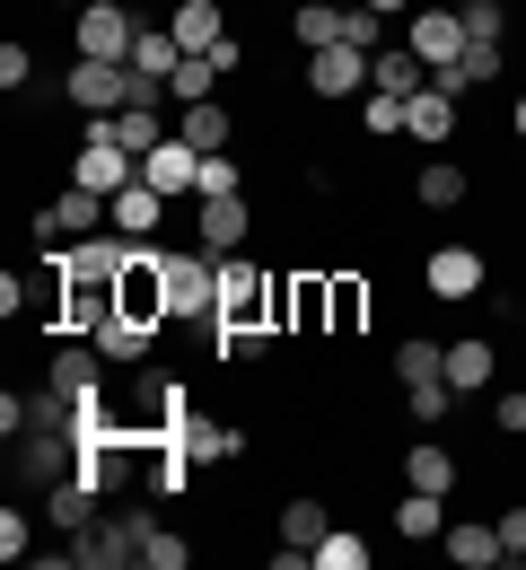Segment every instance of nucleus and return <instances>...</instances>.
Instances as JSON below:
<instances>
[{
	"label": "nucleus",
	"mask_w": 526,
	"mask_h": 570,
	"mask_svg": "<svg viewBox=\"0 0 526 570\" xmlns=\"http://www.w3.org/2000/svg\"><path fill=\"white\" fill-rule=\"evenodd\" d=\"M343 45H360V53H377V9H343Z\"/></svg>",
	"instance_id": "nucleus-42"
},
{
	"label": "nucleus",
	"mask_w": 526,
	"mask_h": 570,
	"mask_svg": "<svg viewBox=\"0 0 526 570\" xmlns=\"http://www.w3.org/2000/svg\"><path fill=\"white\" fill-rule=\"evenodd\" d=\"M150 544V518H88L71 535V570H132Z\"/></svg>",
	"instance_id": "nucleus-2"
},
{
	"label": "nucleus",
	"mask_w": 526,
	"mask_h": 570,
	"mask_svg": "<svg viewBox=\"0 0 526 570\" xmlns=\"http://www.w3.org/2000/svg\"><path fill=\"white\" fill-rule=\"evenodd\" d=\"M246 203H237V194H220V203H193V246H202V255H237V246H246Z\"/></svg>",
	"instance_id": "nucleus-11"
},
{
	"label": "nucleus",
	"mask_w": 526,
	"mask_h": 570,
	"mask_svg": "<svg viewBox=\"0 0 526 570\" xmlns=\"http://www.w3.org/2000/svg\"><path fill=\"white\" fill-rule=\"evenodd\" d=\"M290 36H299L307 53H325V45H343V9H325V0H299V18H290Z\"/></svg>",
	"instance_id": "nucleus-24"
},
{
	"label": "nucleus",
	"mask_w": 526,
	"mask_h": 570,
	"mask_svg": "<svg viewBox=\"0 0 526 570\" xmlns=\"http://www.w3.org/2000/svg\"><path fill=\"white\" fill-rule=\"evenodd\" d=\"M500 430H526V395H500V413H492Z\"/></svg>",
	"instance_id": "nucleus-44"
},
{
	"label": "nucleus",
	"mask_w": 526,
	"mask_h": 570,
	"mask_svg": "<svg viewBox=\"0 0 526 570\" xmlns=\"http://www.w3.org/2000/svg\"><path fill=\"white\" fill-rule=\"evenodd\" d=\"M404 132H421V141H448V132H456V97H448V88H421V97H404Z\"/></svg>",
	"instance_id": "nucleus-20"
},
{
	"label": "nucleus",
	"mask_w": 526,
	"mask_h": 570,
	"mask_svg": "<svg viewBox=\"0 0 526 570\" xmlns=\"http://www.w3.org/2000/svg\"><path fill=\"white\" fill-rule=\"evenodd\" d=\"M167 36L185 45V53H211L228 27H220V0H176V18H167Z\"/></svg>",
	"instance_id": "nucleus-17"
},
{
	"label": "nucleus",
	"mask_w": 526,
	"mask_h": 570,
	"mask_svg": "<svg viewBox=\"0 0 526 570\" xmlns=\"http://www.w3.org/2000/svg\"><path fill=\"white\" fill-rule=\"evenodd\" d=\"M413 194H421L430 212H456V203H465V167H448V158H430V167L413 176Z\"/></svg>",
	"instance_id": "nucleus-25"
},
{
	"label": "nucleus",
	"mask_w": 526,
	"mask_h": 570,
	"mask_svg": "<svg viewBox=\"0 0 526 570\" xmlns=\"http://www.w3.org/2000/svg\"><path fill=\"white\" fill-rule=\"evenodd\" d=\"M404 45H413L430 71H448V62H465V45H474V36H465V18H456L448 0H430V9H413V36H404Z\"/></svg>",
	"instance_id": "nucleus-7"
},
{
	"label": "nucleus",
	"mask_w": 526,
	"mask_h": 570,
	"mask_svg": "<svg viewBox=\"0 0 526 570\" xmlns=\"http://www.w3.org/2000/svg\"><path fill=\"white\" fill-rule=\"evenodd\" d=\"M132 36H141V18L123 0H79V53L88 62H132Z\"/></svg>",
	"instance_id": "nucleus-4"
},
{
	"label": "nucleus",
	"mask_w": 526,
	"mask_h": 570,
	"mask_svg": "<svg viewBox=\"0 0 526 570\" xmlns=\"http://www.w3.org/2000/svg\"><path fill=\"white\" fill-rule=\"evenodd\" d=\"M404 483H413V492H456V456L439 439H421V448L404 456Z\"/></svg>",
	"instance_id": "nucleus-22"
},
{
	"label": "nucleus",
	"mask_w": 526,
	"mask_h": 570,
	"mask_svg": "<svg viewBox=\"0 0 526 570\" xmlns=\"http://www.w3.org/2000/svg\"><path fill=\"white\" fill-rule=\"evenodd\" d=\"M193 149H228V106L220 97H202V106H185V124H176Z\"/></svg>",
	"instance_id": "nucleus-27"
},
{
	"label": "nucleus",
	"mask_w": 526,
	"mask_h": 570,
	"mask_svg": "<svg viewBox=\"0 0 526 570\" xmlns=\"http://www.w3.org/2000/svg\"><path fill=\"white\" fill-rule=\"evenodd\" d=\"M518 141H526V97H518Z\"/></svg>",
	"instance_id": "nucleus-46"
},
{
	"label": "nucleus",
	"mask_w": 526,
	"mask_h": 570,
	"mask_svg": "<svg viewBox=\"0 0 526 570\" xmlns=\"http://www.w3.org/2000/svg\"><path fill=\"white\" fill-rule=\"evenodd\" d=\"M492 527H500V553H509V562H526V500H509Z\"/></svg>",
	"instance_id": "nucleus-41"
},
{
	"label": "nucleus",
	"mask_w": 526,
	"mask_h": 570,
	"mask_svg": "<svg viewBox=\"0 0 526 570\" xmlns=\"http://www.w3.org/2000/svg\"><path fill=\"white\" fill-rule=\"evenodd\" d=\"M36 228H44V246L62 255V246H79V237H97V228H106V194H88V185H71V194H62L53 212L36 219Z\"/></svg>",
	"instance_id": "nucleus-9"
},
{
	"label": "nucleus",
	"mask_w": 526,
	"mask_h": 570,
	"mask_svg": "<svg viewBox=\"0 0 526 570\" xmlns=\"http://www.w3.org/2000/svg\"><path fill=\"white\" fill-rule=\"evenodd\" d=\"M307 88H316V97H351V88H369V53H360V45H325V53H307Z\"/></svg>",
	"instance_id": "nucleus-12"
},
{
	"label": "nucleus",
	"mask_w": 526,
	"mask_h": 570,
	"mask_svg": "<svg viewBox=\"0 0 526 570\" xmlns=\"http://www.w3.org/2000/svg\"><path fill=\"white\" fill-rule=\"evenodd\" d=\"M404 404H413V422H448L456 386H448V377H421V386H404Z\"/></svg>",
	"instance_id": "nucleus-34"
},
{
	"label": "nucleus",
	"mask_w": 526,
	"mask_h": 570,
	"mask_svg": "<svg viewBox=\"0 0 526 570\" xmlns=\"http://www.w3.org/2000/svg\"><path fill=\"white\" fill-rule=\"evenodd\" d=\"M132 176H141V158L115 141V124H106V115H88V141H79V158H71V185H88V194H106V203H115Z\"/></svg>",
	"instance_id": "nucleus-1"
},
{
	"label": "nucleus",
	"mask_w": 526,
	"mask_h": 570,
	"mask_svg": "<svg viewBox=\"0 0 526 570\" xmlns=\"http://www.w3.org/2000/svg\"><path fill=\"white\" fill-rule=\"evenodd\" d=\"M97 368H106L97 343H62V352L44 360V386H53L62 404H97Z\"/></svg>",
	"instance_id": "nucleus-10"
},
{
	"label": "nucleus",
	"mask_w": 526,
	"mask_h": 570,
	"mask_svg": "<svg viewBox=\"0 0 526 570\" xmlns=\"http://www.w3.org/2000/svg\"><path fill=\"white\" fill-rule=\"evenodd\" d=\"M456 18H465V36H474V45H500V27H509V18H500V0H465Z\"/></svg>",
	"instance_id": "nucleus-39"
},
{
	"label": "nucleus",
	"mask_w": 526,
	"mask_h": 570,
	"mask_svg": "<svg viewBox=\"0 0 526 570\" xmlns=\"http://www.w3.org/2000/svg\"><path fill=\"white\" fill-rule=\"evenodd\" d=\"M281 325H325V273H307L299 289L281 282Z\"/></svg>",
	"instance_id": "nucleus-31"
},
{
	"label": "nucleus",
	"mask_w": 526,
	"mask_h": 570,
	"mask_svg": "<svg viewBox=\"0 0 526 570\" xmlns=\"http://www.w3.org/2000/svg\"><path fill=\"white\" fill-rule=\"evenodd\" d=\"M325 527H334V518H325V500H316V492L281 500V544H290V553H316V544H325Z\"/></svg>",
	"instance_id": "nucleus-19"
},
{
	"label": "nucleus",
	"mask_w": 526,
	"mask_h": 570,
	"mask_svg": "<svg viewBox=\"0 0 526 570\" xmlns=\"http://www.w3.org/2000/svg\"><path fill=\"white\" fill-rule=\"evenodd\" d=\"M430 289H439V298H474V289H483V255H474V246H439V255H430Z\"/></svg>",
	"instance_id": "nucleus-16"
},
{
	"label": "nucleus",
	"mask_w": 526,
	"mask_h": 570,
	"mask_svg": "<svg viewBox=\"0 0 526 570\" xmlns=\"http://www.w3.org/2000/svg\"><path fill=\"white\" fill-rule=\"evenodd\" d=\"M106 124H115V141L132 149V158H150V149L167 141V132H158V106H123V115H106Z\"/></svg>",
	"instance_id": "nucleus-28"
},
{
	"label": "nucleus",
	"mask_w": 526,
	"mask_h": 570,
	"mask_svg": "<svg viewBox=\"0 0 526 570\" xmlns=\"http://www.w3.org/2000/svg\"><path fill=\"white\" fill-rule=\"evenodd\" d=\"M220 194H237V158H228V149H202V185H193V203H220Z\"/></svg>",
	"instance_id": "nucleus-36"
},
{
	"label": "nucleus",
	"mask_w": 526,
	"mask_h": 570,
	"mask_svg": "<svg viewBox=\"0 0 526 570\" xmlns=\"http://www.w3.org/2000/svg\"><path fill=\"white\" fill-rule=\"evenodd\" d=\"M360 9H377V18H395V9H413V0H360Z\"/></svg>",
	"instance_id": "nucleus-45"
},
{
	"label": "nucleus",
	"mask_w": 526,
	"mask_h": 570,
	"mask_svg": "<svg viewBox=\"0 0 526 570\" xmlns=\"http://www.w3.org/2000/svg\"><path fill=\"white\" fill-rule=\"evenodd\" d=\"M185 562H193V544H185L176 527H158V518H150V544H141V570H185Z\"/></svg>",
	"instance_id": "nucleus-33"
},
{
	"label": "nucleus",
	"mask_w": 526,
	"mask_h": 570,
	"mask_svg": "<svg viewBox=\"0 0 526 570\" xmlns=\"http://www.w3.org/2000/svg\"><path fill=\"white\" fill-rule=\"evenodd\" d=\"M448 386H456V395L492 386V343H448Z\"/></svg>",
	"instance_id": "nucleus-29"
},
{
	"label": "nucleus",
	"mask_w": 526,
	"mask_h": 570,
	"mask_svg": "<svg viewBox=\"0 0 526 570\" xmlns=\"http://www.w3.org/2000/svg\"><path fill=\"white\" fill-rule=\"evenodd\" d=\"M395 377H404V386H421V377H448V343H404V352H395Z\"/></svg>",
	"instance_id": "nucleus-32"
},
{
	"label": "nucleus",
	"mask_w": 526,
	"mask_h": 570,
	"mask_svg": "<svg viewBox=\"0 0 526 570\" xmlns=\"http://www.w3.org/2000/svg\"><path fill=\"white\" fill-rule=\"evenodd\" d=\"M386 132H404V97L369 88V141H386Z\"/></svg>",
	"instance_id": "nucleus-40"
},
{
	"label": "nucleus",
	"mask_w": 526,
	"mask_h": 570,
	"mask_svg": "<svg viewBox=\"0 0 526 570\" xmlns=\"http://www.w3.org/2000/svg\"><path fill=\"white\" fill-rule=\"evenodd\" d=\"M88 343H97L106 360H141V343H150V334H141V325H123V316H106V325H97Z\"/></svg>",
	"instance_id": "nucleus-35"
},
{
	"label": "nucleus",
	"mask_w": 526,
	"mask_h": 570,
	"mask_svg": "<svg viewBox=\"0 0 526 570\" xmlns=\"http://www.w3.org/2000/svg\"><path fill=\"white\" fill-rule=\"evenodd\" d=\"M220 62H211V53H185V62H176V79H167V97H185V106H202V97H211V88H220Z\"/></svg>",
	"instance_id": "nucleus-26"
},
{
	"label": "nucleus",
	"mask_w": 526,
	"mask_h": 570,
	"mask_svg": "<svg viewBox=\"0 0 526 570\" xmlns=\"http://www.w3.org/2000/svg\"><path fill=\"white\" fill-rule=\"evenodd\" d=\"M132 404L167 422V413H176V377H158V368H141V377H132Z\"/></svg>",
	"instance_id": "nucleus-38"
},
{
	"label": "nucleus",
	"mask_w": 526,
	"mask_h": 570,
	"mask_svg": "<svg viewBox=\"0 0 526 570\" xmlns=\"http://www.w3.org/2000/svg\"><path fill=\"white\" fill-rule=\"evenodd\" d=\"M0 562H36V527H27V509H0Z\"/></svg>",
	"instance_id": "nucleus-37"
},
{
	"label": "nucleus",
	"mask_w": 526,
	"mask_h": 570,
	"mask_svg": "<svg viewBox=\"0 0 526 570\" xmlns=\"http://www.w3.org/2000/svg\"><path fill=\"white\" fill-rule=\"evenodd\" d=\"M158 439H167L185 465H228V456H246V430L211 422V413H167V422H158Z\"/></svg>",
	"instance_id": "nucleus-3"
},
{
	"label": "nucleus",
	"mask_w": 526,
	"mask_h": 570,
	"mask_svg": "<svg viewBox=\"0 0 526 570\" xmlns=\"http://www.w3.org/2000/svg\"><path fill=\"white\" fill-rule=\"evenodd\" d=\"M369 88H386V97H421V88H430V62H421L413 45H377V53H369Z\"/></svg>",
	"instance_id": "nucleus-14"
},
{
	"label": "nucleus",
	"mask_w": 526,
	"mask_h": 570,
	"mask_svg": "<svg viewBox=\"0 0 526 570\" xmlns=\"http://www.w3.org/2000/svg\"><path fill=\"white\" fill-rule=\"evenodd\" d=\"M360 325H369L360 282H351V273H325V334H360Z\"/></svg>",
	"instance_id": "nucleus-21"
},
{
	"label": "nucleus",
	"mask_w": 526,
	"mask_h": 570,
	"mask_svg": "<svg viewBox=\"0 0 526 570\" xmlns=\"http://www.w3.org/2000/svg\"><path fill=\"white\" fill-rule=\"evenodd\" d=\"M97 474H62V483H44V527H62V535H79L88 518H97Z\"/></svg>",
	"instance_id": "nucleus-13"
},
{
	"label": "nucleus",
	"mask_w": 526,
	"mask_h": 570,
	"mask_svg": "<svg viewBox=\"0 0 526 570\" xmlns=\"http://www.w3.org/2000/svg\"><path fill=\"white\" fill-rule=\"evenodd\" d=\"M167 289H176V316H220V255L176 246L167 255Z\"/></svg>",
	"instance_id": "nucleus-5"
},
{
	"label": "nucleus",
	"mask_w": 526,
	"mask_h": 570,
	"mask_svg": "<svg viewBox=\"0 0 526 570\" xmlns=\"http://www.w3.org/2000/svg\"><path fill=\"white\" fill-rule=\"evenodd\" d=\"M36 62H27V45H0V88H27Z\"/></svg>",
	"instance_id": "nucleus-43"
},
{
	"label": "nucleus",
	"mask_w": 526,
	"mask_h": 570,
	"mask_svg": "<svg viewBox=\"0 0 526 570\" xmlns=\"http://www.w3.org/2000/svg\"><path fill=\"white\" fill-rule=\"evenodd\" d=\"M158 219H167V194H158V185H141V176L106 203V228H123V237H158Z\"/></svg>",
	"instance_id": "nucleus-15"
},
{
	"label": "nucleus",
	"mask_w": 526,
	"mask_h": 570,
	"mask_svg": "<svg viewBox=\"0 0 526 570\" xmlns=\"http://www.w3.org/2000/svg\"><path fill=\"white\" fill-rule=\"evenodd\" d=\"M448 562L456 570H500V562H509V553H500V527H483V518L448 527Z\"/></svg>",
	"instance_id": "nucleus-18"
},
{
	"label": "nucleus",
	"mask_w": 526,
	"mask_h": 570,
	"mask_svg": "<svg viewBox=\"0 0 526 570\" xmlns=\"http://www.w3.org/2000/svg\"><path fill=\"white\" fill-rule=\"evenodd\" d=\"M439 509H448V492H404V509H395V535H439Z\"/></svg>",
	"instance_id": "nucleus-30"
},
{
	"label": "nucleus",
	"mask_w": 526,
	"mask_h": 570,
	"mask_svg": "<svg viewBox=\"0 0 526 570\" xmlns=\"http://www.w3.org/2000/svg\"><path fill=\"white\" fill-rule=\"evenodd\" d=\"M141 185H158L167 203H185V194L202 185V149L185 141V132H167V141H158L150 158H141Z\"/></svg>",
	"instance_id": "nucleus-8"
},
{
	"label": "nucleus",
	"mask_w": 526,
	"mask_h": 570,
	"mask_svg": "<svg viewBox=\"0 0 526 570\" xmlns=\"http://www.w3.org/2000/svg\"><path fill=\"white\" fill-rule=\"evenodd\" d=\"M62 97H71L79 115H123V106H132V71H123V62H88V53H79V71L62 79Z\"/></svg>",
	"instance_id": "nucleus-6"
},
{
	"label": "nucleus",
	"mask_w": 526,
	"mask_h": 570,
	"mask_svg": "<svg viewBox=\"0 0 526 570\" xmlns=\"http://www.w3.org/2000/svg\"><path fill=\"white\" fill-rule=\"evenodd\" d=\"M307 570H369V535H351V527H325V544L307 553Z\"/></svg>",
	"instance_id": "nucleus-23"
}]
</instances>
